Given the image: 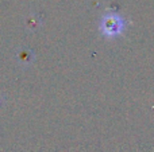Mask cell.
Listing matches in <instances>:
<instances>
[{"mask_svg":"<svg viewBox=\"0 0 154 152\" xmlns=\"http://www.w3.org/2000/svg\"><path fill=\"white\" fill-rule=\"evenodd\" d=\"M126 20L118 12L108 11L103 15V19L100 22V28L106 37H116L125 30Z\"/></svg>","mask_w":154,"mask_h":152,"instance_id":"6da1fadb","label":"cell"}]
</instances>
